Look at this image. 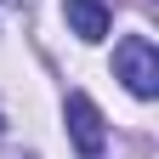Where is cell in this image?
<instances>
[{
    "label": "cell",
    "instance_id": "1",
    "mask_svg": "<svg viewBox=\"0 0 159 159\" xmlns=\"http://www.w3.org/2000/svg\"><path fill=\"white\" fill-rule=\"evenodd\" d=\"M114 80H125V91L142 97V102L159 97V51L148 34H125L114 46Z\"/></svg>",
    "mask_w": 159,
    "mask_h": 159
},
{
    "label": "cell",
    "instance_id": "2",
    "mask_svg": "<svg viewBox=\"0 0 159 159\" xmlns=\"http://www.w3.org/2000/svg\"><path fill=\"white\" fill-rule=\"evenodd\" d=\"M63 114H68V142H74L80 153H85V159H97V153L108 148V125H102V108H97L85 91H68Z\"/></svg>",
    "mask_w": 159,
    "mask_h": 159
},
{
    "label": "cell",
    "instance_id": "3",
    "mask_svg": "<svg viewBox=\"0 0 159 159\" xmlns=\"http://www.w3.org/2000/svg\"><path fill=\"white\" fill-rule=\"evenodd\" d=\"M63 11H68V29L80 34V40H102L108 34V23H114V11L102 6V0H63Z\"/></svg>",
    "mask_w": 159,
    "mask_h": 159
},
{
    "label": "cell",
    "instance_id": "4",
    "mask_svg": "<svg viewBox=\"0 0 159 159\" xmlns=\"http://www.w3.org/2000/svg\"><path fill=\"white\" fill-rule=\"evenodd\" d=\"M0 131H6V119H0Z\"/></svg>",
    "mask_w": 159,
    "mask_h": 159
}]
</instances>
